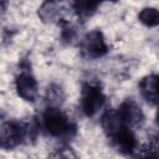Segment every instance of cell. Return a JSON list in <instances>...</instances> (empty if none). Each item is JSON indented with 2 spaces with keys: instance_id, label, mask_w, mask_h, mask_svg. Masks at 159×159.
Returning a JSON list of instances; mask_svg holds the SVG:
<instances>
[{
  "instance_id": "1",
  "label": "cell",
  "mask_w": 159,
  "mask_h": 159,
  "mask_svg": "<svg viewBox=\"0 0 159 159\" xmlns=\"http://www.w3.org/2000/svg\"><path fill=\"white\" fill-rule=\"evenodd\" d=\"M42 124L52 137H63L70 133L71 122L68 117L57 108H47L42 116Z\"/></svg>"
},
{
  "instance_id": "2",
  "label": "cell",
  "mask_w": 159,
  "mask_h": 159,
  "mask_svg": "<svg viewBox=\"0 0 159 159\" xmlns=\"http://www.w3.org/2000/svg\"><path fill=\"white\" fill-rule=\"evenodd\" d=\"M104 94L99 86L84 83L81 93V108L87 117L94 116L104 104Z\"/></svg>"
},
{
  "instance_id": "3",
  "label": "cell",
  "mask_w": 159,
  "mask_h": 159,
  "mask_svg": "<svg viewBox=\"0 0 159 159\" xmlns=\"http://www.w3.org/2000/svg\"><path fill=\"white\" fill-rule=\"evenodd\" d=\"M82 52L84 56L89 58H97L107 53L108 46L106 43V40L103 37V34L99 30H93L88 32L81 43Z\"/></svg>"
},
{
  "instance_id": "4",
  "label": "cell",
  "mask_w": 159,
  "mask_h": 159,
  "mask_svg": "<svg viewBox=\"0 0 159 159\" xmlns=\"http://www.w3.org/2000/svg\"><path fill=\"white\" fill-rule=\"evenodd\" d=\"M26 135V128L17 122H7L1 127V147L5 149L19 145Z\"/></svg>"
},
{
  "instance_id": "5",
  "label": "cell",
  "mask_w": 159,
  "mask_h": 159,
  "mask_svg": "<svg viewBox=\"0 0 159 159\" xmlns=\"http://www.w3.org/2000/svg\"><path fill=\"white\" fill-rule=\"evenodd\" d=\"M15 89L22 99L29 101V102H34L39 94L37 82L30 72H20L16 76Z\"/></svg>"
},
{
  "instance_id": "6",
  "label": "cell",
  "mask_w": 159,
  "mask_h": 159,
  "mask_svg": "<svg viewBox=\"0 0 159 159\" xmlns=\"http://www.w3.org/2000/svg\"><path fill=\"white\" fill-rule=\"evenodd\" d=\"M117 114L120 122L129 128L140 124L144 118L142 108L132 99H125L124 102H122V104L117 109Z\"/></svg>"
},
{
  "instance_id": "7",
  "label": "cell",
  "mask_w": 159,
  "mask_h": 159,
  "mask_svg": "<svg viewBox=\"0 0 159 159\" xmlns=\"http://www.w3.org/2000/svg\"><path fill=\"white\" fill-rule=\"evenodd\" d=\"M112 140L117 149L122 154H132L137 147V139L134 133L130 130L129 127H122L119 128L112 137Z\"/></svg>"
},
{
  "instance_id": "8",
  "label": "cell",
  "mask_w": 159,
  "mask_h": 159,
  "mask_svg": "<svg viewBox=\"0 0 159 159\" xmlns=\"http://www.w3.org/2000/svg\"><path fill=\"white\" fill-rule=\"evenodd\" d=\"M139 91L145 101L150 103H159V75L144 77L139 83Z\"/></svg>"
},
{
  "instance_id": "9",
  "label": "cell",
  "mask_w": 159,
  "mask_h": 159,
  "mask_svg": "<svg viewBox=\"0 0 159 159\" xmlns=\"http://www.w3.org/2000/svg\"><path fill=\"white\" fill-rule=\"evenodd\" d=\"M138 19L143 25L155 27L159 25V10L155 7H144L138 14Z\"/></svg>"
},
{
  "instance_id": "10",
  "label": "cell",
  "mask_w": 159,
  "mask_h": 159,
  "mask_svg": "<svg viewBox=\"0 0 159 159\" xmlns=\"http://www.w3.org/2000/svg\"><path fill=\"white\" fill-rule=\"evenodd\" d=\"M75 10L77 11V14L81 17H88L91 16L96 7L98 6V2H93V1H77L73 4Z\"/></svg>"
},
{
  "instance_id": "11",
  "label": "cell",
  "mask_w": 159,
  "mask_h": 159,
  "mask_svg": "<svg viewBox=\"0 0 159 159\" xmlns=\"http://www.w3.org/2000/svg\"><path fill=\"white\" fill-rule=\"evenodd\" d=\"M139 159H158V157H157V155H154V154H149V155L142 157V158H139Z\"/></svg>"
},
{
  "instance_id": "12",
  "label": "cell",
  "mask_w": 159,
  "mask_h": 159,
  "mask_svg": "<svg viewBox=\"0 0 159 159\" xmlns=\"http://www.w3.org/2000/svg\"><path fill=\"white\" fill-rule=\"evenodd\" d=\"M155 119H157V124H158V127H159V108H158V111H157V114H155Z\"/></svg>"
}]
</instances>
